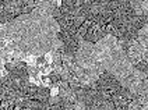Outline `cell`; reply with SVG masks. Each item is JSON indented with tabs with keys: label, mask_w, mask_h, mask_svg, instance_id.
<instances>
[{
	"label": "cell",
	"mask_w": 148,
	"mask_h": 110,
	"mask_svg": "<svg viewBox=\"0 0 148 110\" xmlns=\"http://www.w3.org/2000/svg\"><path fill=\"white\" fill-rule=\"evenodd\" d=\"M6 38L27 54L42 56L53 49L59 25L52 14L39 7L3 25Z\"/></svg>",
	"instance_id": "6da1fadb"
},
{
	"label": "cell",
	"mask_w": 148,
	"mask_h": 110,
	"mask_svg": "<svg viewBox=\"0 0 148 110\" xmlns=\"http://www.w3.org/2000/svg\"><path fill=\"white\" fill-rule=\"evenodd\" d=\"M108 26L109 25L99 22L97 20H85L77 29V34L84 42L97 43L101 39H103L106 35H109Z\"/></svg>",
	"instance_id": "7a4b0ae2"
},
{
	"label": "cell",
	"mask_w": 148,
	"mask_h": 110,
	"mask_svg": "<svg viewBox=\"0 0 148 110\" xmlns=\"http://www.w3.org/2000/svg\"><path fill=\"white\" fill-rule=\"evenodd\" d=\"M90 86L98 89V92L101 93L105 99H112L116 93L120 91L122 84H120V81H119L112 73L103 71V73L99 74L98 78H97L94 82H91Z\"/></svg>",
	"instance_id": "3957f363"
},
{
	"label": "cell",
	"mask_w": 148,
	"mask_h": 110,
	"mask_svg": "<svg viewBox=\"0 0 148 110\" xmlns=\"http://www.w3.org/2000/svg\"><path fill=\"white\" fill-rule=\"evenodd\" d=\"M58 39L62 42L66 53L69 54H75L81 43V38L78 36V34L70 32V31H62V29H59Z\"/></svg>",
	"instance_id": "277c9868"
},
{
	"label": "cell",
	"mask_w": 148,
	"mask_h": 110,
	"mask_svg": "<svg viewBox=\"0 0 148 110\" xmlns=\"http://www.w3.org/2000/svg\"><path fill=\"white\" fill-rule=\"evenodd\" d=\"M49 106L50 110H64V99L62 95H55V96H50L49 99Z\"/></svg>",
	"instance_id": "5b68a950"
},
{
	"label": "cell",
	"mask_w": 148,
	"mask_h": 110,
	"mask_svg": "<svg viewBox=\"0 0 148 110\" xmlns=\"http://www.w3.org/2000/svg\"><path fill=\"white\" fill-rule=\"evenodd\" d=\"M48 63V59H46V56H36V59H35V64L38 66V67H42V66H45Z\"/></svg>",
	"instance_id": "8992f818"
},
{
	"label": "cell",
	"mask_w": 148,
	"mask_h": 110,
	"mask_svg": "<svg viewBox=\"0 0 148 110\" xmlns=\"http://www.w3.org/2000/svg\"><path fill=\"white\" fill-rule=\"evenodd\" d=\"M4 39H6V32H4V28H3V25H0V45L4 42Z\"/></svg>",
	"instance_id": "52a82bcc"
},
{
	"label": "cell",
	"mask_w": 148,
	"mask_h": 110,
	"mask_svg": "<svg viewBox=\"0 0 148 110\" xmlns=\"http://www.w3.org/2000/svg\"><path fill=\"white\" fill-rule=\"evenodd\" d=\"M3 71H4V60H3V57L0 56V77L3 74Z\"/></svg>",
	"instance_id": "ba28073f"
},
{
	"label": "cell",
	"mask_w": 148,
	"mask_h": 110,
	"mask_svg": "<svg viewBox=\"0 0 148 110\" xmlns=\"http://www.w3.org/2000/svg\"><path fill=\"white\" fill-rule=\"evenodd\" d=\"M144 59L148 60V48H145V50H144Z\"/></svg>",
	"instance_id": "9c48e42d"
},
{
	"label": "cell",
	"mask_w": 148,
	"mask_h": 110,
	"mask_svg": "<svg viewBox=\"0 0 148 110\" xmlns=\"http://www.w3.org/2000/svg\"><path fill=\"white\" fill-rule=\"evenodd\" d=\"M49 1H55V3H58V0H49Z\"/></svg>",
	"instance_id": "30bf717a"
}]
</instances>
